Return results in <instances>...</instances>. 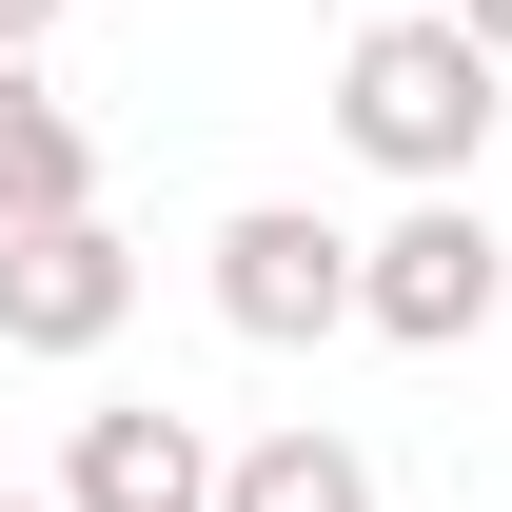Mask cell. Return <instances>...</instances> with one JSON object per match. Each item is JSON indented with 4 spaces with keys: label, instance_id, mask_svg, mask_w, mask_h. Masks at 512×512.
Returning a JSON list of instances; mask_svg holds the SVG:
<instances>
[{
    "label": "cell",
    "instance_id": "1",
    "mask_svg": "<svg viewBox=\"0 0 512 512\" xmlns=\"http://www.w3.org/2000/svg\"><path fill=\"white\" fill-rule=\"evenodd\" d=\"M493 119H512V79L453 40L434 0H414V20H355V60H335V138H355L394 197H473Z\"/></svg>",
    "mask_w": 512,
    "mask_h": 512
},
{
    "label": "cell",
    "instance_id": "2",
    "mask_svg": "<svg viewBox=\"0 0 512 512\" xmlns=\"http://www.w3.org/2000/svg\"><path fill=\"white\" fill-rule=\"evenodd\" d=\"M493 316H512V237L473 217V197H394L375 237H355V335H394V355H473Z\"/></svg>",
    "mask_w": 512,
    "mask_h": 512
},
{
    "label": "cell",
    "instance_id": "3",
    "mask_svg": "<svg viewBox=\"0 0 512 512\" xmlns=\"http://www.w3.org/2000/svg\"><path fill=\"white\" fill-rule=\"evenodd\" d=\"M217 316H237L256 355L355 335V237H335L316 197H237V217H217Z\"/></svg>",
    "mask_w": 512,
    "mask_h": 512
},
{
    "label": "cell",
    "instance_id": "4",
    "mask_svg": "<svg viewBox=\"0 0 512 512\" xmlns=\"http://www.w3.org/2000/svg\"><path fill=\"white\" fill-rule=\"evenodd\" d=\"M119 316H138V237H119V217L0 237V355H99Z\"/></svg>",
    "mask_w": 512,
    "mask_h": 512
},
{
    "label": "cell",
    "instance_id": "5",
    "mask_svg": "<svg viewBox=\"0 0 512 512\" xmlns=\"http://www.w3.org/2000/svg\"><path fill=\"white\" fill-rule=\"evenodd\" d=\"M60 512H217V434H197V414H158V394H119V414H79Z\"/></svg>",
    "mask_w": 512,
    "mask_h": 512
},
{
    "label": "cell",
    "instance_id": "6",
    "mask_svg": "<svg viewBox=\"0 0 512 512\" xmlns=\"http://www.w3.org/2000/svg\"><path fill=\"white\" fill-rule=\"evenodd\" d=\"M40 217H99V138L40 60H0V237H40Z\"/></svg>",
    "mask_w": 512,
    "mask_h": 512
},
{
    "label": "cell",
    "instance_id": "7",
    "mask_svg": "<svg viewBox=\"0 0 512 512\" xmlns=\"http://www.w3.org/2000/svg\"><path fill=\"white\" fill-rule=\"evenodd\" d=\"M217 512H375V453L335 434V414H276V434L217 453Z\"/></svg>",
    "mask_w": 512,
    "mask_h": 512
},
{
    "label": "cell",
    "instance_id": "8",
    "mask_svg": "<svg viewBox=\"0 0 512 512\" xmlns=\"http://www.w3.org/2000/svg\"><path fill=\"white\" fill-rule=\"evenodd\" d=\"M434 20H453V40H473L493 79H512V0H434Z\"/></svg>",
    "mask_w": 512,
    "mask_h": 512
},
{
    "label": "cell",
    "instance_id": "9",
    "mask_svg": "<svg viewBox=\"0 0 512 512\" xmlns=\"http://www.w3.org/2000/svg\"><path fill=\"white\" fill-rule=\"evenodd\" d=\"M40 40H60V0H0V60H40Z\"/></svg>",
    "mask_w": 512,
    "mask_h": 512
},
{
    "label": "cell",
    "instance_id": "10",
    "mask_svg": "<svg viewBox=\"0 0 512 512\" xmlns=\"http://www.w3.org/2000/svg\"><path fill=\"white\" fill-rule=\"evenodd\" d=\"M0 512H60V493H0Z\"/></svg>",
    "mask_w": 512,
    "mask_h": 512
},
{
    "label": "cell",
    "instance_id": "11",
    "mask_svg": "<svg viewBox=\"0 0 512 512\" xmlns=\"http://www.w3.org/2000/svg\"><path fill=\"white\" fill-rule=\"evenodd\" d=\"M375 20H414V0H375Z\"/></svg>",
    "mask_w": 512,
    "mask_h": 512
}]
</instances>
